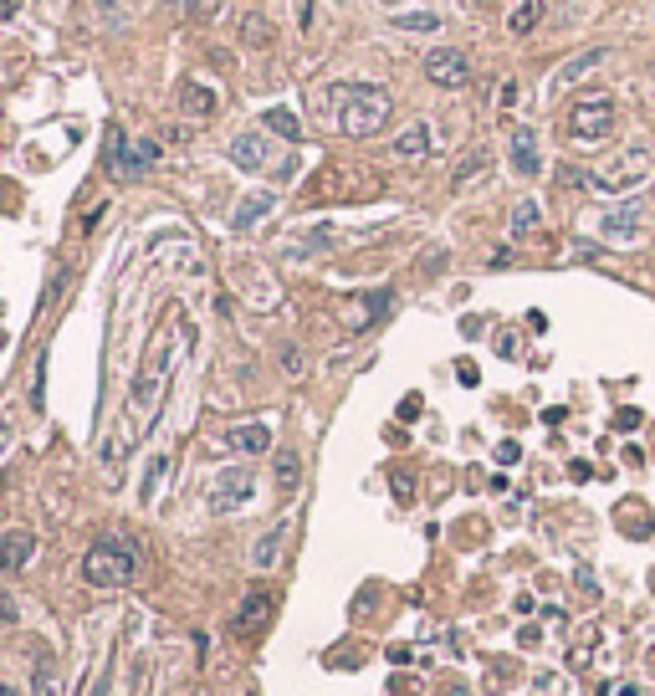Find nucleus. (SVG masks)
I'll return each instance as SVG.
<instances>
[{
  "label": "nucleus",
  "instance_id": "obj_31",
  "mask_svg": "<svg viewBox=\"0 0 655 696\" xmlns=\"http://www.w3.org/2000/svg\"><path fill=\"white\" fill-rule=\"evenodd\" d=\"M16 620H21V609H16L11 599H0V635H6V630H16Z\"/></svg>",
  "mask_w": 655,
  "mask_h": 696
},
{
  "label": "nucleus",
  "instance_id": "obj_3",
  "mask_svg": "<svg viewBox=\"0 0 655 696\" xmlns=\"http://www.w3.org/2000/svg\"><path fill=\"white\" fill-rule=\"evenodd\" d=\"M389 113H395V98L384 93V87L374 82H348L338 93V134L348 139H374L379 128L389 123Z\"/></svg>",
  "mask_w": 655,
  "mask_h": 696
},
{
  "label": "nucleus",
  "instance_id": "obj_26",
  "mask_svg": "<svg viewBox=\"0 0 655 696\" xmlns=\"http://www.w3.org/2000/svg\"><path fill=\"white\" fill-rule=\"evenodd\" d=\"M267 128H272V134H282L287 144L302 139V123H297V113H287V108H272V113H267Z\"/></svg>",
  "mask_w": 655,
  "mask_h": 696
},
{
  "label": "nucleus",
  "instance_id": "obj_25",
  "mask_svg": "<svg viewBox=\"0 0 655 696\" xmlns=\"http://www.w3.org/2000/svg\"><path fill=\"white\" fill-rule=\"evenodd\" d=\"M164 476H169V456H154L149 471H144V487H139V502H144V507L159 497V482H164Z\"/></svg>",
  "mask_w": 655,
  "mask_h": 696
},
{
  "label": "nucleus",
  "instance_id": "obj_8",
  "mask_svg": "<svg viewBox=\"0 0 655 696\" xmlns=\"http://www.w3.org/2000/svg\"><path fill=\"white\" fill-rule=\"evenodd\" d=\"M425 77L435 87H466L471 82V57L461 47H430L425 52Z\"/></svg>",
  "mask_w": 655,
  "mask_h": 696
},
{
  "label": "nucleus",
  "instance_id": "obj_10",
  "mask_svg": "<svg viewBox=\"0 0 655 696\" xmlns=\"http://www.w3.org/2000/svg\"><path fill=\"white\" fill-rule=\"evenodd\" d=\"M31 558H36V533H26V528L0 533V574H21Z\"/></svg>",
  "mask_w": 655,
  "mask_h": 696
},
{
  "label": "nucleus",
  "instance_id": "obj_6",
  "mask_svg": "<svg viewBox=\"0 0 655 696\" xmlns=\"http://www.w3.org/2000/svg\"><path fill=\"white\" fill-rule=\"evenodd\" d=\"M251 497H256V476H251L246 466H231V471L215 476V487H210V497H205V512H210V517H231V512L251 507Z\"/></svg>",
  "mask_w": 655,
  "mask_h": 696
},
{
  "label": "nucleus",
  "instance_id": "obj_19",
  "mask_svg": "<svg viewBox=\"0 0 655 696\" xmlns=\"http://www.w3.org/2000/svg\"><path fill=\"white\" fill-rule=\"evenodd\" d=\"M272 41H277V31H272V21L267 16H261V11H246L241 16V47H272Z\"/></svg>",
  "mask_w": 655,
  "mask_h": 696
},
{
  "label": "nucleus",
  "instance_id": "obj_5",
  "mask_svg": "<svg viewBox=\"0 0 655 696\" xmlns=\"http://www.w3.org/2000/svg\"><path fill=\"white\" fill-rule=\"evenodd\" d=\"M154 159H159V144L154 139L134 144L123 128H113V134H108V174H113V180H139L144 169H154Z\"/></svg>",
  "mask_w": 655,
  "mask_h": 696
},
{
  "label": "nucleus",
  "instance_id": "obj_22",
  "mask_svg": "<svg viewBox=\"0 0 655 696\" xmlns=\"http://www.w3.org/2000/svg\"><path fill=\"white\" fill-rule=\"evenodd\" d=\"M538 21H543V0H517V11L507 16V31L512 36H528Z\"/></svg>",
  "mask_w": 655,
  "mask_h": 696
},
{
  "label": "nucleus",
  "instance_id": "obj_9",
  "mask_svg": "<svg viewBox=\"0 0 655 696\" xmlns=\"http://www.w3.org/2000/svg\"><path fill=\"white\" fill-rule=\"evenodd\" d=\"M645 174H650V149H630L620 164H609L604 174H594V190H630V185H640L645 180Z\"/></svg>",
  "mask_w": 655,
  "mask_h": 696
},
{
  "label": "nucleus",
  "instance_id": "obj_32",
  "mask_svg": "<svg viewBox=\"0 0 655 696\" xmlns=\"http://www.w3.org/2000/svg\"><path fill=\"white\" fill-rule=\"evenodd\" d=\"M6 451H11V430H6V425H0V456H6Z\"/></svg>",
  "mask_w": 655,
  "mask_h": 696
},
{
  "label": "nucleus",
  "instance_id": "obj_1",
  "mask_svg": "<svg viewBox=\"0 0 655 696\" xmlns=\"http://www.w3.org/2000/svg\"><path fill=\"white\" fill-rule=\"evenodd\" d=\"M174 354H180V333L159 328L149 354L134 369V384H128V446L154 430V415L164 405V389H169V374H174Z\"/></svg>",
  "mask_w": 655,
  "mask_h": 696
},
{
  "label": "nucleus",
  "instance_id": "obj_33",
  "mask_svg": "<svg viewBox=\"0 0 655 696\" xmlns=\"http://www.w3.org/2000/svg\"><path fill=\"white\" fill-rule=\"evenodd\" d=\"M11 11H16V0H0V21H11Z\"/></svg>",
  "mask_w": 655,
  "mask_h": 696
},
{
  "label": "nucleus",
  "instance_id": "obj_16",
  "mask_svg": "<svg viewBox=\"0 0 655 696\" xmlns=\"http://www.w3.org/2000/svg\"><path fill=\"white\" fill-rule=\"evenodd\" d=\"M277 205V195L272 190H256V195H246L241 205H236V215H231V226L236 231H251V226H261V221H267V210Z\"/></svg>",
  "mask_w": 655,
  "mask_h": 696
},
{
  "label": "nucleus",
  "instance_id": "obj_34",
  "mask_svg": "<svg viewBox=\"0 0 655 696\" xmlns=\"http://www.w3.org/2000/svg\"><path fill=\"white\" fill-rule=\"evenodd\" d=\"M0 696H21V691H16V686H6V681H0Z\"/></svg>",
  "mask_w": 655,
  "mask_h": 696
},
{
  "label": "nucleus",
  "instance_id": "obj_23",
  "mask_svg": "<svg viewBox=\"0 0 655 696\" xmlns=\"http://www.w3.org/2000/svg\"><path fill=\"white\" fill-rule=\"evenodd\" d=\"M538 221H543L538 200H522V205L512 210V236H517V241H522V236H533V231H538Z\"/></svg>",
  "mask_w": 655,
  "mask_h": 696
},
{
  "label": "nucleus",
  "instance_id": "obj_11",
  "mask_svg": "<svg viewBox=\"0 0 655 696\" xmlns=\"http://www.w3.org/2000/svg\"><path fill=\"white\" fill-rule=\"evenodd\" d=\"M231 164H236V169H251V174L272 169V159H267V139H261L256 128H251V134H236V139H231Z\"/></svg>",
  "mask_w": 655,
  "mask_h": 696
},
{
  "label": "nucleus",
  "instance_id": "obj_2",
  "mask_svg": "<svg viewBox=\"0 0 655 696\" xmlns=\"http://www.w3.org/2000/svg\"><path fill=\"white\" fill-rule=\"evenodd\" d=\"M139 563H144V553H139L134 538L108 533V538H98L93 548L82 553V584H93V589H128L139 579Z\"/></svg>",
  "mask_w": 655,
  "mask_h": 696
},
{
  "label": "nucleus",
  "instance_id": "obj_14",
  "mask_svg": "<svg viewBox=\"0 0 655 696\" xmlns=\"http://www.w3.org/2000/svg\"><path fill=\"white\" fill-rule=\"evenodd\" d=\"M512 169L517 174H543V154H538V134L533 128H512Z\"/></svg>",
  "mask_w": 655,
  "mask_h": 696
},
{
  "label": "nucleus",
  "instance_id": "obj_36",
  "mask_svg": "<svg viewBox=\"0 0 655 696\" xmlns=\"http://www.w3.org/2000/svg\"><path fill=\"white\" fill-rule=\"evenodd\" d=\"M103 696H118V691H103Z\"/></svg>",
  "mask_w": 655,
  "mask_h": 696
},
{
  "label": "nucleus",
  "instance_id": "obj_7",
  "mask_svg": "<svg viewBox=\"0 0 655 696\" xmlns=\"http://www.w3.org/2000/svg\"><path fill=\"white\" fill-rule=\"evenodd\" d=\"M277 589H251L241 604H236V620H231V630L241 635V640H261L272 630V620H277Z\"/></svg>",
  "mask_w": 655,
  "mask_h": 696
},
{
  "label": "nucleus",
  "instance_id": "obj_35",
  "mask_svg": "<svg viewBox=\"0 0 655 696\" xmlns=\"http://www.w3.org/2000/svg\"><path fill=\"white\" fill-rule=\"evenodd\" d=\"M384 6H400V0H384Z\"/></svg>",
  "mask_w": 655,
  "mask_h": 696
},
{
  "label": "nucleus",
  "instance_id": "obj_13",
  "mask_svg": "<svg viewBox=\"0 0 655 696\" xmlns=\"http://www.w3.org/2000/svg\"><path fill=\"white\" fill-rule=\"evenodd\" d=\"M180 108H185L190 118H210L215 108H221V93H215L210 82H200V77H185V82H180Z\"/></svg>",
  "mask_w": 655,
  "mask_h": 696
},
{
  "label": "nucleus",
  "instance_id": "obj_18",
  "mask_svg": "<svg viewBox=\"0 0 655 696\" xmlns=\"http://www.w3.org/2000/svg\"><path fill=\"white\" fill-rule=\"evenodd\" d=\"M640 231V205L635 200H625V205H615L604 215V236H615V241H625V236H635Z\"/></svg>",
  "mask_w": 655,
  "mask_h": 696
},
{
  "label": "nucleus",
  "instance_id": "obj_30",
  "mask_svg": "<svg viewBox=\"0 0 655 696\" xmlns=\"http://www.w3.org/2000/svg\"><path fill=\"white\" fill-rule=\"evenodd\" d=\"M93 11H98V21H103L108 31H123V16H118L113 0H93Z\"/></svg>",
  "mask_w": 655,
  "mask_h": 696
},
{
  "label": "nucleus",
  "instance_id": "obj_24",
  "mask_svg": "<svg viewBox=\"0 0 655 696\" xmlns=\"http://www.w3.org/2000/svg\"><path fill=\"white\" fill-rule=\"evenodd\" d=\"M395 31H420V36H430V31H441V16H435V11H400V16H395Z\"/></svg>",
  "mask_w": 655,
  "mask_h": 696
},
{
  "label": "nucleus",
  "instance_id": "obj_27",
  "mask_svg": "<svg viewBox=\"0 0 655 696\" xmlns=\"http://www.w3.org/2000/svg\"><path fill=\"white\" fill-rule=\"evenodd\" d=\"M297 482H302V456H277V487L282 492H297Z\"/></svg>",
  "mask_w": 655,
  "mask_h": 696
},
{
  "label": "nucleus",
  "instance_id": "obj_28",
  "mask_svg": "<svg viewBox=\"0 0 655 696\" xmlns=\"http://www.w3.org/2000/svg\"><path fill=\"white\" fill-rule=\"evenodd\" d=\"M482 169H487V154H471V159H461V169H456V180H451V185H456V190H461V185H471Z\"/></svg>",
  "mask_w": 655,
  "mask_h": 696
},
{
  "label": "nucleus",
  "instance_id": "obj_37",
  "mask_svg": "<svg viewBox=\"0 0 655 696\" xmlns=\"http://www.w3.org/2000/svg\"><path fill=\"white\" fill-rule=\"evenodd\" d=\"M251 696H261V691H251Z\"/></svg>",
  "mask_w": 655,
  "mask_h": 696
},
{
  "label": "nucleus",
  "instance_id": "obj_20",
  "mask_svg": "<svg viewBox=\"0 0 655 696\" xmlns=\"http://www.w3.org/2000/svg\"><path fill=\"white\" fill-rule=\"evenodd\" d=\"M395 154L400 159H425L430 154V123H410L405 134L395 139Z\"/></svg>",
  "mask_w": 655,
  "mask_h": 696
},
{
  "label": "nucleus",
  "instance_id": "obj_4",
  "mask_svg": "<svg viewBox=\"0 0 655 696\" xmlns=\"http://www.w3.org/2000/svg\"><path fill=\"white\" fill-rule=\"evenodd\" d=\"M569 134H574L579 144L609 139V134H615V98H609V93H584V98L569 108Z\"/></svg>",
  "mask_w": 655,
  "mask_h": 696
},
{
  "label": "nucleus",
  "instance_id": "obj_12",
  "mask_svg": "<svg viewBox=\"0 0 655 696\" xmlns=\"http://www.w3.org/2000/svg\"><path fill=\"white\" fill-rule=\"evenodd\" d=\"M226 451H236V456H267V451H272V430L261 425V420L236 425V430L226 435Z\"/></svg>",
  "mask_w": 655,
  "mask_h": 696
},
{
  "label": "nucleus",
  "instance_id": "obj_17",
  "mask_svg": "<svg viewBox=\"0 0 655 696\" xmlns=\"http://www.w3.org/2000/svg\"><path fill=\"white\" fill-rule=\"evenodd\" d=\"M599 62H604V47H589V52H579L574 62H563V67L553 72V87H574V82H579V77H589Z\"/></svg>",
  "mask_w": 655,
  "mask_h": 696
},
{
  "label": "nucleus",
  "instance_id": "obj_15",
  "mask_svg": "<svg viewBox=\"0 0 655 696\" xmlns=\"http://www.w3.org/2000/svg\"><path fill=\"white\" fill-rule=\"evenodd\" d=\"M282 543H287V522H272V528L251 543V569H277Z\"/></svg>",
  "mask_w": 655,
  "mask_h": 696
},
{
  "label": "nucleus",
  "instance_id": "obj_29",
  "mask_svg": "<svg viewBox=\"0 0 655 696\" xmlns=\"http://www.w3.org/2000/svg\"><path fill=\"white\" fill-rule=\"evenodd\" d=\"M277 359H282V374H292V379H297L302 369H308V359H302V348H297V343H287Z\"/></svg>",
  "mask_w": 655,
  "mask_h": 696
},
{
  "label": "nucleus",
  "instance_id": "obj_21",
  "mask_svg": "<svg viewBox=\"0 0 655 696\" xmlns=\"http://www.w3.org/2000/svg\"><path fill=\"white\" fill-rule=\"evenodd\" d=\"M31 696H62V666L47 656V661H36L31 671Z\"/></svg>",
  "mask_w": 655,
  "mask_h": 696
}]
</instances>
